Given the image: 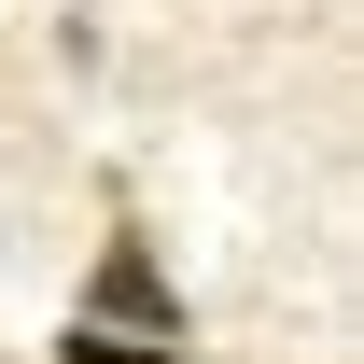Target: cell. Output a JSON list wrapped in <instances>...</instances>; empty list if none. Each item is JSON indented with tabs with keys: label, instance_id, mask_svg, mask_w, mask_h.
Listing matches in <instances>:
<instances>
[{
	"label": "cell",
	"instance_id": "cell-1",
	"mask_svg": "<svg viewBox=\"0 0 364 364\" xmlns=\"http://www.w3.org/2000/svg\"><path fill=\"white\" fill-rule=\"evenodd\" d=\"M98 322H140V336H182V309H168V280H154V252H140V238H112V252H98Z\"/></svg>",
	"mask_w": 364,
	"mask_h": 364
},
{
	"label": "cell",
	"instance_id": "cell-2",
	"mask_svg": "<svg viewBox=\"0 0 364 364\" xmlns=\"http://www.w3.org/2000/svg\"><path fill=\"white\" fill-rule=\"evenodd\" d=\"M56 364H182V350H140V336H112V322H70Z\"/></svg>",
	"mask_w": 364,
	"mask_h": 364
}]
</instances>
